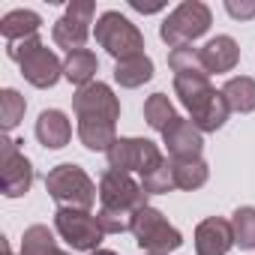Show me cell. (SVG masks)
Masks as SVG:
<instances>
[{
    "mask_svg": "<svg viewBox=\"0 0 255 255\" xmlns=\"http://www.w3.org/2000/svg\"><path fill=\"white\" fill-rule=\"evenodd\" d=\"M96 222H99L102 234H123V231H132V213H123V210L99 207Z\"/></svg>",
    "mask_w": 255,
    "mask_h": 255,
    "instance_id": "f1b7e54d",
    "label": "cell"
},
{
    "mask_svg": "<svg viewBox=\"0 0 255 255\" xmlns=\"http://www.w3.org/2000/svg\"><path fill=\"white\" fill-rule=\"evenodd\" d=\"M57 255H69V252H63V249H60V252H57Z\"/></svg>",
    "mask_w": 255,
    "mask_h": 255,
    "instance_id": "836d02e7",
    "label": "cell"
},
{
    "mask_svg": "<svg viewBox=\"0 0 255 255\" xmlns=\"http://www.w3.org/2000/svg\"><path fill=\"white\" fill-rule=\"evenodd\" d=\"M93 33H96V42H99L114 60H126V57L144 54V36H141V30H138L129 18H126V15H120V12H114V9L99 15Z\"/></svg>",
    "mask_w": 255,
    "mask_h": 255,
    "instance_id": "5b68a950",
    "label": "cell"
},
{
    "mask_svg": "<svg viewBox=\"0 0 255 255\" xmlns=\"http://www.w3.org/2000/svg\"><path fill=\"white\" fill-rule=\"evenodd\" d=\"M45 189L60 207H78V210H90L96 204V195H99L96 183L75 162L54 165L45 177Z\"/></svg>",
    "mask_w": 255,
    "mask_h": 255,
    "instance_id": "3957f363",
    "label": "cell"
},
{
    "mask_svg": "<svg viewBox=\"0 0 255 255\" xmlns=\"http://www.w3.org/2000/svg\"><path fill=\"white\" fill-rule=\"evenodd\" d=\"M36 138H39V144L48 147V150L66 147L69 138H72V123H69V117H66L63 111H57V108L42 111L39 120H36Z\"/></svg>",
    "mask_w": 255,
    "mask_h": 255,
    "instance_id": "2e32d148",
    "label": "cell"
},
{
    "mask_svg": "<svg viewBox=\"0 0 255 255\" xmlns=\"http://www.w3.org/2000/svg\"><path fill=\"white\" fill-rule=\"evenodd\" d=\"M6 54L21 66V75L45 90V87H54L60 78H63V60L39 39V36H30V39H21V42H9L6 45Z\"/></svg>",
    "mask_w": 255,
    "mask_h": 255,
    "instance_id": "7a4b0ae2",
    "label": "cell"
},
{
    "mask_svg": "<svg viewBox=\"0 0 255 255\" xmlns=\"http://www.w3.org/2000/svg\"><path fill=\"white\" fill-rule=\"evenodd\" d=\"M147 192L144 186L126 171H114L108 168L99 180V201L108 210H123V213H138L141 207H147Z\"/></svg>",
    "mask_w": 255,
    "mask_h": 255,
    "instance_id": "52a82bcc",
    "label": "cell"
},
{
    "mask_svg": "<svg viewBox=\"0 0 255 255\" xmlns=\"http://www.w3.org/2000/svg\"><path fill=\"white\" fill-rule=\"evenodd\" d=\"M231 228L240 249H255V207H237L231 213Z\"/></svg>",
    "mask_w": 255,
    "mask_h": 255,
    "instance_id": "d4e9b609",
    "label": "cell"
},
{
    "mask_svg": "<svg viewBox=\"0 0 255 255\" xmlns=\"http://www.w3.org/2000/svg\"><path fill=\"white\" fill-rule=\"evenodd\" d=\"M93 12H96V6L90 3V0H72V3L66 6V12H63V15L54 21V27H51L54 45L66 48V54L81 51L84 42H87V36H90Z\"/></svg>",
    "mask_w": 255,
    "mask_h": 255,
    "instance_id": "30bf717a",
    "label": "cell"
},
{
    "mask_svg": "<svg viewBox=\"0 0 255 255\" xmlns=\"http://www.w3.org/2000/svg\"><path fill=\"white\" fill-rule=\"evenodd\" d=\"M153 78V60L147 54H138V57H126V60H117L114 63V81L120 87H141L144 81Z\"/></svg>",
    "mask_w": 255,
    "mask_h": 255,
    "instance_id": "d6986e66",
    "label": "cell"
},
{
    "mask_svg": "<svg viewBox=\"0 0 255 255\" xmlns=\"http://www.w3.org/2000/svg\"><path fill=\"white\" fill-rule=\"evenodd\" d=\"M72 111L78 117H102V120L117 123V117H120V99L114 96V90L108 84L93 81V84H84V87L75 90Z\"/></svg>",
    "mask_w": 255,
    "mask_h": 255,
    "instance_id": "7c38bea8",
    "label": "cell"
},
{
    "mask_svg": "<svg viewBox=\"0 0 255 255\" xmlns=\"http://www.w3.org/2000/svg\"><path fill=\"white\" fill-rule=\"evenodd\" d=\"M132 234H135V243L153 255H168L183 246V234L165 219L162 210H156L150 204L141 207L138 213H132Z\"/></svg>",
    "mask_w": 255,
    "mask_h": 255,
    "instance_id": "8992f818",
    "label": "cell"
},
{
    "mask_svg": "<svg viewBox=\"0 0 255 255\" xmlns=\"http://www.w3.org/2000/svg\"><path fill=\"white\" fill-rule=\"evenodd\" d=\"M3 255H12V252H9V243H6V240H3Z\"/></svg>",
    "mask_w": 255,
    "mask_h": 255,
    "instance_id": "d6a6232c",
    "label": "cell"
},
{
    "mask_svg": "<svg viewBox=\"0 0 255 255\" xmlns=\"http://www.w3.org/2000/svg\"><path fill=\"white\" fill-rule=\"evenodd\" d=\"M144 120H147L150 129L165 132L168 126L177 120V111H174V105H171V99H168L165 93H153V96H147V102H144Z\"/></svg>",
    "mask_w": 255,
    "mask_h": 255,
    "instance_id": "603a6c76",
    "label": "cell"
},
{
    "mask_svg": "<svg viewBox=\"0 0 255 255\" xmlns=\"http://www.w3.org/2000/svg\"><path fill=\"white\" fill-rule=\"evenodd\" d=\"M162 141L168 147V156L174 162L180 159H201V150H204V138H201V129L186 120V117H177L168 129L162 132Z\"/></svg>",
    "mask_w": 255,
    "mask_h": 255,
    "instance_id": "4fadbf2b",
    "label": "cell"
},
{
    "mask_svg": "<svg viewBox=\"0 0 255 255\" xmlns=\"http://www.w3.org/2000/svg\"><path fill=\"white\" fill-rule=\"evenodd\" d=\"M54 228L72 249H81V252H96L105 237L96 216L90 210H78V207H57Z\"/></svg>",
    "mask_w": 255,
    "mask_h": 255,
    "instance_id": "ba28073f",
    "label": "cell"
},
{
    "mask_svg": "<svg viewBox=\"0 0 255 255\" xmlns=\"http://www.w3.org/2000/svg\"><path fill=\"white\" fill-rule=\"evenodd\" d=\"M42 27V18L33 12V9H12L0 18V33H3L6 42H21V39H30L36 36Z\"/></svg>",
    "mask_w": 255,
    "mask_h": 255,
    "instance_id": "ac0fdd59",
    "label": "cell"
},
{
    "mask_svg": "<svg viewBox=\"0 0 255 255\" xmlns=\"http://www.w3.org/2000/svg\"><path fill=\"white\" fill-rule=\"evenodd\" d=\"M171 171H174V186H177V189H186V192L204 186L207 177H210L204 159H180V162L171 159Z\"/></svg>",
    "mask_w": 255,
    "mask_h": 255,
    "instance_id": "7402d4cb",
    "label": "cell"
},
{
    "mask_svg": "<svg viewBox=\"0 0 255 255\" xmlns=\"http://www.w3.org/2000/svg\"><path fill=\"white\" fill-rule=\"evenodd\" d=\"M225 9H228V15L231 18H240V21H246V18H252L255 15V0H228L225 3Z\"/></svg>",
    "mask_w": 255,
    "mask_h": 255,
    "instance_id": "f546056e",
    "label": "cell"
},
{
    "mask_svg": "<svg viewBox=\"0 0 255 255\" xmlns=\"http://www.w3.org/2000/svg\"><path fill=\"white\" fill-rule=\"evenodd\" d=\"M90 255H117V252H111V249H96V252H90Z\"/></svg>",
    "mask_w": 255,
    "mask_h": 255,
    "instance_id": "1f68e13d",
    "label": "cell"
},
{
    "mask_svg": "<svg viewBox=\"0 0 255 255\" xmlns=\"http://www.w3.org/2000/svg\"><path fill=\"white\" fill-rule=\"evenodd\" d=\"M234 246V228L231 219L210 216L198 222L195 228V255H225Z\"/></svg>",
    "mask_w": 255,
    "mask_h": 255,
    "instance_id": "5bb4252c",
    "label": "cell"
},
{
    "mask_svg": "<svg viewBox=\"0 0 255 255\" xmlns=\"http://www.w3.org/2000/svg\"><path fill=\"white\" fill-rule=\"evenodd\" d=\"M168 66L174 69V75H180V72H204V66H201V51L192 48V45L171 48V51H168Z\"/></svg>",
    "mask_w": 255,
    "mask_h": 255,
    "instance_id": "83f0119b",
    "label": "cell"
},
{
    "mask_svg": "<svg viewBox=\"0 0 255 255\" xmlns=\"http://www.w3.org/2000/svg\"><path fill=\"white\" fill-rule=\"evenodd\" d=\"M144 255H153V252H144Z\"/></svg>",
    "mask_w": 255,
    "mask_h": 255,
    "instance_id": "e575fe53",
    "label": "cell"
},
{
    "mask_svg": "<svg viewBox=\"0 0 255 255\" xmlns=\"http://www.w3.org/2000/svg\"><path fill=\"white\" fill-rule=\"evenodd\" d=\"M105 156H108V168L126 171V174H132V171L147 174L150 168H156L165 159L159 144H153L150 138H117Z\"/></svg>",
    "mask_w": 255,
    "mask_h": 255,
    "instance_id": "9c48e42d",
    "label": "cell"
},
{
    "mask_svg": "<svg viewBox=\"0 0 255 255\" xmlns=\"http://www.w3.org/2000/svg\"><path fill=\"white\" fill-rule=\"evenodd\" d=\"M96 69H99V60H96V54H93L90 48L72 51V54H66V60H63V78L72 81V84H78V87L93 84Z\"/></svg>",
    "mask_w": 255,
    "mask_h": 255,
    "instance_id": "ffe728a7",
    "label": "cell"
},
{
    "mask_svg": "<svg viewBox=\"0 0 255 255\" xmlns=\"http://www.w3.org/2000/svg\"><path fill=\"white\" fill-rule=\"evenodd\" d=\"M141 186H144V192H147V195H162V192L177 189V186H174L171 159H162L156 168H150L147 174H141Z\"/></svg>",
    "mask_w": 255,
    "mask_h": 255,
    "instance_id": "4316f807",
    "label": "cell"
},
{
    "mask_svg": "<svg viewBox=\"0 0 255 255\" xmlns=\"http://www.w3.org/2000/svg\"><path fill=\"white\" fill-rule=\"evenodd\" d=\"M117 123L102 120V117H78V138L87 150L93 153H108L111 144L117 141Z\"/></svg>",
    "mask_w": 255,
    "mask_h": 255,
    "instance_id": "e0dca14e",
    "label": "cell"
},
{
    "mask_svg": "<svg viewBox=\"0 0 255 255\" xmlns=\"http://www.w3.org/2000/svg\"><path fill=\"white\" fill-rule=\"evenodd\" d=\"M213 24V12L201 0H186L177 9L168 12V18L159 24V36L168 48H180V45H192L195 39H201Z\"/></svg>",
    "mask_w": 255,
    "mask_h": 255,
    "instance_id": "277c9868",
    "label": "cell"
},
{
    "mask_svg": "<svg viewBox=\"0 0 255 255\" xmlns=\"http://www.w3.org/2000/svg\"><path fill=\"white\" fill-rule=\"evenodd\" d=\"M57 240L48 225H30L21 237V255H57Z\"/></svg>",
    "mask_w": 255,
    "mask_h": 255,
    "instance_id": "cb8c5ba5",
    "label": "cell"
},
{
    "mask_svg": "<svg viewBox=\"0 0 255 255\" xmlns=\"http://www.w3.org/2000/svg\"><path fill=\"white\" fill-rule=\"evenodd\" d=\"M18 144L21 141H15L9 135L0 141V186H3L6 198H21L33 186V165L21 153Z\"/></svg>",
    "mask_w": 255,
    "mask_h": 255,
    "instance_id": "8fae6325",
    "label": "cell"
},
{
    "mask_svg": "<svg viewBox=\"0 0 255 255\" xmlns=\"http://www.w3.org/2000/svg\"><path fill=\"white\" fill-rule=\"evenodd\" d=\"M174 93L180 96L183 108L189 111V120L201 132H216L225 126L231 108H228L222 90H216L210 84L207 72H180V75H174Z\"/></svg>",
    "mask_w": 255,
    "mask_h": 255,
    "instance_id": "6da1fadb",
    "label": "cell"
},
{
    "mask_svg": "<svg viewBox=\"0 0 255 255\" xmlns=\"http://www.w3.org/2000/svg\"><path fill=\"white\" fill-rule=\"evenodd\" d=\"M201 51V66H204V72L210 75V72H216V75H222V72H231L234 66H237V60H240V45H237V39L234 36H213L204 48H198Z\"/></svg>",
    "mask_w": 255,
    "mask_h": 255,
    "instance_id": "9a60e30c",
    "label": "cell"
},
{
    "mask_svg": "<svg viewBox=\"0 0 255 255\" xmlns=\"http://www.w3.org/2000/svg\"><path fill=\"white\" fill-rule=\"evenodd\" d=\"M132 9H138V12H159L162 9V3H141V0H132Z\"/></svg>",
    "mask_w": 255,
    "mask_h": 255,
    "instance_id": "4dcf8cb0",
    "label": "cell"
},
{
    "mask_svg": "<svg viewBox=\"0 0 255 255\" xmlns=\"http://www.w3.org/2000/svg\"><path fill=\"white\" fill-rule=\"evenodd\" d=\"M24 108H27V102H24V96H21L18 90L6 87L3 93H0V120H3V129H6V132L15 129V126L21 123Z\"/></svg>",
    "mask_w": 255,
    "mask_h": 255,
    "instance_id": "484cf974",
    "label": "cell"
},
{
    "mask_svg": "<svg viewBox=\"0 0 255 255\" xmlns=\"http://www.w3.org/2000/svg\"><path fill=\"white\" fill-rule=\"evenodd\" d=\"M222 96H225L231 111H240V114L255 111V78H249V75L228 78L222 87Z\"/></svg>",
    "mask_w": 255,
    "mask_h": 255,
    "instance_id": "44dd1931",
    "label": "cell"
}]
</instances>
